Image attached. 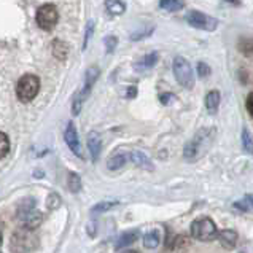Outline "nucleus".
<instances>
[{
  "label": "nucleus",
  "instance_id": "5701e85b",
  "mask_svg": "<svg viewBox=\"0 0 253 253\" xmlns=\"http://www.w3.org/2000/svg\"><path fill=\"white\" fill-rule=\"evenodd\" d=\"M117 204H118V202H113V201L99 202V204H96V206H94V207L91 209V212H92V213H102V212L110 211V209H113Z\"/></svg>",
  "mask_w": 253,
  "mask_h": 253
},
{
  "label": "nucleus",
  "instance_id": "4be33fe9",
  "mask_svg": "<svg viewBox=\"0 0 253 253\" xmlns=\"http://www.w3.org/2000/svg\"><path fill=\"white\" fill-rule=\"evenodd\" d=\"M67 185H69V190L72 193H78V191L82 190V178H80V175H78V173H75V172L69 173V182H67Z\"/></svg>",
  "mask_w": 253,
  "mask_h": 253
},
{
  "label": "nucleus",
  "instance_id": "423d86ee",
  "mask_svg": "<svg viewBox=\"0 0 253 253\" xmlns=\"http://www.w3.org/2000/svg\"><path fill=\"white\" fill-rule=\"evenodd\" d=\"M172 69H173V75H175L178 84H182L185 89H191L194 86V72L190 66V62H188L185 57L177 56L175 59H173Z\"/></svg>",
  "mask_w": 253,
  "mask_h": 253
},
{
  "label": "nucleus",
  "instance_id": "2eb2a0df",
  "mask_svg": "<svg viewBox=\"0 0 253 253\" xmlns=\"http://www.w3.org/2000/svg\"><path fill=\"white\" fill-rule=\"evenodd\" d=\"M131 161L139 166V168H143L147 170H151L153 169V164H151V161L148 160V156L145 153H142V151H132L131 153Z\"/></svg>",
  "mask_w": 253,
  "mask_h": 253
},
{
  "label": "nucleus",
  "instance_id": "b1692460",
  "mask_svg": "<svg viewBox=\"0 0 253 253\" xmlns=\"http://www.w3.org/2000/svg\"><path fill=\"white\" fill-rule=\"evenodd\" d=\"M239 49L244 54H253V39H242L239 42Z\"/></svg>",
  "mask_w": 253,
  "mask_h": 253
},
{
  "label": "nucleus",
  "instance_id": "4468645a",
  "mask_svg": "<svg viewBox=\"0 0 253 253\" xmlns=\"http://www.w3.org/2000/svg\"><path fill=\"white\" fill-rule=\"evenodd\" d=\"M220 91H211L206 96V108L209 110V113H216L220 107Z\"/></svg>",
  "mask_w": 253,
  "mask_h": 253
},
{
  "label": "nucleus",
  "instance_id": "6e6552de",
  "mask_svg": "<svg viewBox=\"0 0 253 253\" xmlns=\"http://www.w3.org/2000/svg\"><path fill=\"white\" fill-rule=\"evenodd\" d=\"M97 75H99V69L94 66L91 69H88V72H86V80H84V86H83V89L80 91L75 96V100H74V105H72V113L74 115H78L82 110V107H83V102H84V99L86 96L89 94L91 88H92V84L94 82L97 80Z\"/></svg>",
  "mask_w": 253,
  "mask_h": 253
},
{
  "label": "nucleus",
  "instance_id": "c756f323",
  "mask_svg": "<svg viewBox=\"0 0 253 253\" xmlns=\"http://www.w3.org/2000/svg\"><path fill=\"white\" fill-rule=\"evenodd\" d=\"M59 204H61V199H59V196L57 194H51V196H48V209L49 211H54V209H57L59 207Z\"/></svg>",
  "mask_w": 253,
  "mask_h": 253
},
{
  "label": "nucleus",
  "instance_id": "9d476101",
  "mask_svg": "<svg viewBox=\"0 0 253 253\" xmlns=\"http://www.w3.org/2000/svg\"><path fill=\"white\" fill-rule=\"evenodd\" d=\"M64 139H66L69 148L72 150V153H75L77 156L83 158V153H82V145H80V137H78L77 127H75L74 123H69V125H67L66 132H64Z\"/></svg>",
  "mask_w": 253,
  "mask_h": 253
},
{
  "label": "nucleus",
  "instance_id": "bb28decb",
  "mask_svg": "<svg viewBox=\"0 0 253 253\" xmlns=\"http://www.w3.org/2000/svg\"><path fill=\"white\" fill-rule=\"evenodd\" d=\"M156 62H158V54H156V53H151V54H147V56L140 61V66H142L143 69H150V67H153Z\"/></svg>",
  "mask_w": 253,
  "mask_h": 253
},
{
  "label": "nucleus",
  "instance_id": "39448f33",
  "mask_svg": "<svg viewBox=\"0 0 253 253\" xmlns=\"http://www.w3.org/2000/svg\"><path fill=\"white\" fill-rule=\"evenodd\" d=\"M40 91V78L37 75L27 74L19 78L16 84V96L21 102H31Z\"/></svg>",
  "mask_w": 253,
  "mask_h": 253
},
{
  "label": "nucleus",
  "instance_id": "412c9836",
  "mask_svg": "<svg viewBox=\"0 0 253 253\" xmlns=\"http://www.w3.org/2000/svg\"><path fill=\"white\" fill-rule=\"evenodd\" d=\"M242 147L247 155H253V137L247 127H244L242 131Z\"/></svg>",
  "mask_w": 253,
  "mask_h": 253
},
{
  "label": "nucleus",
  "instance_id": "9b49d317",
  "mask_svg": "<svg viewBox=\"0 0 253 253\" xmlns=\"http://www.w3.org/2000/svg\"><path fill=\"white\" fill-rule=\"evenodd\" d=\"M216 239L220 241L223 249L233 250L236 247V244H237V233L234 229H223L218 233V237H216Z\"/></svg>",
  "mask_w": 253,
  "mask_h": 253
},
{
  "label": "nucleus",
  "instance_id": "7c9ffc66",
  "mask_svg": "<svg viewBox=\"0 0 253 253\" xmlns=\"http://www.w3.org/2000/svg\"><path fill=\"white\" fill-rule=\"evenodd\" d=\"M198 72H199V77H209L211 75V67H209L206 62H198Z\"/></svg>",
  "mask_w": 253,
  "mask_h": 253
},
{
  "label": "nucleus",
  "instance_id": "6ab92c4d",
  "mask_svg": "<svg viewBox=\"0 0 253 253\" xmlns=\"http://www.w3.org/2000/svg\"><path fill=\"white\" fill-rule=\"evenodd\" d=\"M105 8L113 14H123L126 11V5L121 0H105Z\"/></svg>",
  "mask_w": 253,
  "mask_h": 253
},
{
  "label": "nucleus",
  "instance_id": "7ed1b4c3",
  "mask_svg": "<svg viewBox=\"0 0 253 253\" xmlns=\"http://www.w3.org/2000/svg\"><path fill=\"white\" fill-rule=\"evenodd\" d=\"M16 218L23 226L26 228H39L43 221V215L40 211H37L35 207V199L34 198H27L24 201L19 202L18 211H16Z\"/></svg>",
  "mask_w": 253,
  "mask_h": 253
},
{
  "label": "nucleus",
  "instance_id": "c85d7f7f",
  "mask_svg": "<svg viewBox=\"0 0 253 253\" xmlns=\"http://www.w3.org/2000/svg\"><path fill=\"white\" fill-rule=\"evenodd\" d=\"M118 45V39L113 37V35H110V37L105 39V46H107V53H113L115 48H117Z\"/></svg>",
  "mask_w": 253,
  "mask_h": 253
},
{
  "label": "nucleus",
  "instance_id": "cd10ccee",
  "mask_svg": "<svg viewBox=\"0 0 253 253\" xmlns=\"http://www.w3.org/2000/svg\"><path fill=\"white\" fill-rule=\"evenodd\" d=\"M92 32H94V21H89L88 26H86V34H84V40H83V49L88 48V43L91 40Z\"/></svg>",
  "mask_w": 253,
  "mask_h": 253
},
{
  "label": "nucleus",
  "instance_id": "72a5a7b5",
  "mask_svg": "<svg viewBox=\"0 0 253 253\" xmlns=\"http://www.w3.org/2000/svg\"><path fill=\"white\" fill-rule=\"evenodd\" d=\"M228 2H231V3H234V5H239V0H228Z\"/></svg>",
  "mask_w": 253,
  "mask_h": 253
},
{
  "label": "nucleus",
  "instance_id": "f3484780",
  "mask_svg": "<svg viewBox=\"0 0 253 253\" xmlns=\"http://www.w3.org/2000/svg\"><path fill=\"white\" fill-rule=\"evenodd\" d=\"M160 233H158L156 229L150 231L145 236H143V245H145V249H156L158 245H160Z\"/></svg>",
  "mask_w": 253,
  "mask_h": 253
},
{
  "label": "nucleus",
  "instance_id": "f03ea898",
  "mask_svg": "<svg viewBox=\"0 0 253 253\" xmlns=\"http://www.w3.org/2000/svg\"><path fill=\"white\" fill-rule=\"evenodd\" d=\"M39 247V236L32 228H19L13 233L10 250L13 253H31Z\"/></svg>",
  "mask_w": 253,
  "mask_h": 253
},
{
  "label": "nucleus",
  "instance_id": "1a4fd4ad",
  "mask_svg": "<svg viewBox=\"0 0 253 253\" xmlns=\"http://www.w3.org/2000/svg\"><path fill=\"white\" fill-rule=\"evenodd\" d=\"M57 18H59V14H57V10L54 5H42L40 8L37 10V24L40 29L43 31H51V29L57 24Z\"/></svg>",
  "mask_w": 253,
  "mask_h": 253
},
{
  "label": "nucleus",
  "instance_id": "393cba45",
  "mask_svg": "<svg viewBox=\"0 0 253 253\" xmlns=\"http://www.w3.org/2000/svg\"><path fill=\"white\" fill-rule=\"evenodd\" d=\"M10 151V142H8V135L5 132L0 134V156L5 158L6 153Z\"/></svg>",
  "mask_w": 253,
  "mask_h": 253
},
{
  "label": "nucleus",
  "instance_id": "20e7f679",
  "mask_svg": "<svg viewBox=\"0 0 253 253\" xmlns=\"http://www.w3.org/2000/svg\"><path fill=\"white\" fill-rule=\"evenodd\" d=\"M191 236L198 241L211 242L218 237V229H216L213 220H211L209 216H201L191 223Z\"/></svg>",
  "mask_w": 253,
  "mask_h": 253
},
{
  "label": "nucleus",
  "instance_id": "f257e3e1",
  "mask_svg": "<svg viewBox=\"0 0 253 253\" xmlns=\"http://www.w3.org/2000/svg\"><path fill=\"white\" fill-rule=\"evenodd\" d=\"M213 140V129H201L196 132V135L186 143L183 156L188 161H196L198 158H201L211 147V143Z\"/></svg>",
  "mask_w": 253,
  "mask_h": 253
},
{
  "label": "nucleus",
  "instance_id": "f8f14e48",
  "mask_svg": "<svg viewBox=\"0 0 253 253\" xmlns=\"http://www.w3.org/2000/svg\"><path fill=\"white\" fill-rule=\"evenodd\" d=\"M100 148H102V139H100V135L96 131L89 132L88 134V150H89L92 161H97V158L100 155Z\"/></svg>",
  "mask_w": 253,
  "mask_h": 253
},
{
  "label": "nucleus",
  "instance_id": "0eeeda50",
  "mask_svg": "<svg viewBox=\"0 0 253 253\" xmlns=\"http://www.w3.org/2000/svg\"><path fill=\"white\" fill-rule=\"evenodd\" d=\"M186 23L194 29L207 31V32H212L218 27V21H216L215 18L209 16V14H206V13L196 11V10H193L186 14Z\"/></svg>",
  "mask_w": 253,
  "mask_h": 253
},
{
  "label": "nucleus",
  "instance_id": "ddd939ff",
  "mask_svg": "<svg viewBox=\"0 0 253 253\" xmlns=\"http://www.w3.org/2000/svg\"><path fill=\"white\" fill-rule=\"evenodd\" d=\"M139 231L137 229H131V231H126L125 234H123L120 239L117 241V245H115V249L117 250H121V249H125L127 247V245H131L134 242H137V239H139Z\"/></svg>",
  "mask_w": 253,
  "mask_h": 253
},
{
  "label": "nucleus",
  "instance_id": "2f4dec72",
  "mask_svg": "<svg viewBox=\"0 0 253 253\" xmlns=\"http://www.w3.org/2000/svg\"><path fill=\"white\" fill-rule=\"evenodd\" d=\"M245 105H247V110L250 113V117H253V92L247 97V102H245Z\"/></svg>",
  "mask_w": 253,
  "mask_h": 253
},
{
  "label": "nucleus",
  "instance_id": "f704fd0d",
  "mask_svg": "<svg viewBox=\"0 0 253 253\" xmlns=\"http://www.w3.org/2000/svg\"><path fill=\"white\" fill-rule=\"evenodd\" d=\"M125 253H137V252H132V250H131V252H125Z\"/></svg>",
  "mask_w": 253,
  "mask_h": 253
},
{
  "label": "nucleus",
  "instance_id": "aec40b11",
  "mask_svg": "<svg viewBox=\"0 0 253 253\" xmlns=\"http://www.w3.org/2000/svg\"><path fill=\"white\" fill-rule=\"evenodd\" d=\"M53 54L57 59H66L69 54V48L66 46V43H62L61 40H54L53 42Z\"/></svg>",
  "mask_w": 253,
  "mask_h": 253
},
{
  "label": "nucleus",
  "instance_id": "a211bd4d",
  "mask_svg": "<svg viewBox=\"0 0 253 253\" xmlns=\"http://www.w3.org/2000/svg\"><path fill=\"white\" fill-rule=\"evenodd\" d=\"M160 6L166 11H178L185 6V0H160Z\"/></svg>",
  "mask_w": 253,
  "mask_h": 253
},
{
  "label": "nucleus",
  "instance_id": "dca6fc26",
  "mask_svg": "<svg viewBox=\"0 0 253 253\" xmlns=\"http://www.w3.org/2000/svg\"><path fill=\"white\" fill-rule=\"evenodd\" d=\"M126 163H127V155H126V153H117V155H113V156L108 158L107 168L110 169V170H118V169H121Z\"/></svg>",
  "mask_w": 253,
  "mask_h": 253
},
{
  "label": "nucleus",
  "instance_id": "a878e982",
  "mask_svg": "<svg viewBox=\"0 0 253 253\" xmlns=\"http://www.w3.org/2000/svg\"><path fill=\"white\" fill-rule=\"evenodd\" d=\"M237 209H241V211H253V196H245L242 201H239V202H236L234 204Z\"/></svg>",
  "mask_w": 253,
  "mask_h": 253
},
{
  "label": "nucleus",
  "instance_id": "473e14b6",
  "mask_svg": "<svg viewBox=\"0 0 253 253\" xmlns=\"http://www.w3.org/2000/svg\"><path fill=\"white\" fill-rule=\"evenodd\" d=\"M172 97H173L172 94H163V96H161V102H163V104H169V100H170Z\"/></svg>",
  "mask_w": 253,
  "mask_h": 253
}]
</instances>
